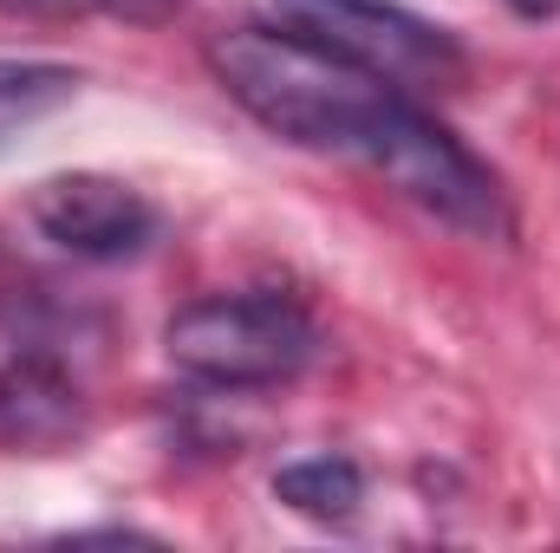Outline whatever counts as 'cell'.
<instances>
[{"instance_id": "6", "label": "cell", "mask_w": 560, "mask_h": 553, "mask_svg": "<svg viewBox=\"0 0 560 553\" xmlns=\"http://www.w3.org/2000/svg\"><path fill=\"white\" fill-rule=\"evenodd\" d=\"M79 430V391L52 365H13L0 378V436L20 449L66 443Z\"/></svg>"}, {"instance_id": "8", "label": "cell", "mask_w": 560, "mask_h": 553, "mask_svg": "<svg viewBox=\"0 0 560 553\" xmlns=\"http://www.w3.org/2000/svg\"><path fill=\"white\" fill-rule=\"evenodd\" d=\"M79 98V72L72 66H39V59H0V138H13L20 125L52 118L59 105Z\"/></svg>"}, {"instance_id": "5", "label": "cell", "mask_w": 560, "mask_h": 553, "mask_svg": "<svg viewBox=\"0 0 560 553\" xmlns=\"http://www.w3.org/2000/svg\"><path fill=\"white\" fill-rule=\"evenodd\" d=\"M26 215L52 248L79 255V261H131L156 242V209L131 183L98 176V169L46 176L26 202Z\"/></svg>"}, {"instance_id": "3", "label": "cell", "mask_w": 560, "mask_h": 553, "mask_svg": "<svg viewBox=\"0 0 560 553\" xmlns=\"http://www.w3.org/2000/svg\"><path fill=\"white\" fill-rule=\"evenodd\" d=\"M280 33L319 46L326 59L392 85V92H443V85H463V46L450 26L423 20L398 0H275Z\"/></svg>"}, {"instance_id": "7", "label": "cell", "mask_w": 560, "mask_h": 553, "mask_svg": "<svg viewBox=\"0 0 560 553\" xmlns=\"http://www.w3.org/2000/svg\"><path fill=\"white\" fill-rule=\"evenodd\" d=\"M275 495L293 515L332 528V521H352V515H359L365 475H359V462H346V456H306V462H287L275 475Z\"/></svg>"}, {"instance_id": "10", "label": "cell", "mask_w": 560, "mask_h": 553, "mask_svg": "<svg viewBox=\"0 0 560 553\" xmlns=\"http://www.w3.org/2000/svg\"><path fill=\"white\" fill-rule=\"evenodd\" d=\"M515 13H528V20H555L560 13V0H509Z\"/></svg>"}, {"instance_id": "4", "label": "cell", "mask_w": 560, "mask_h": 553, "mask_svg": "<svg viewBox=\"0 0 560 553\" xmlns=\"http://www.w3.org/2000/svg\"><path fill=\"white\" fill-rule=\"evenodd\" d=\"M365 169H378L398 196H411L418 209H430L436 222H450L463 235H482V242H502L509 235V196H502L495 169L482 156H469L411 98L392 105L385 131L365 150Z\"/></svg>"}, {"instance_id": "2", "label": "cell", "mask_w": 560, "mask_h": 553, "mask_svg": "<svg viewBox=\"0 0 560 553\" xmlns=\"http://www.w3.org/2000/svg\"><path fill=\"white\" fill-rule=\"evenodd\" d=\"M163 352L196 385L261 391V385H287L313 365L319 326L306 319V306H293L280 293H222V299L183 306L163 326Z\"/></svg>"}, {"instance_id": "9", "label": "cell", "mask_w": 560, "mask_h": 553, "mask_svg": "<svg viewBox=\"0 0 560 553\" xmlns=\"http://www.w3.org/2000/svg\"><path fill=\"white\" fill-rule=\"evenodd\" d=\"M0 13H20V20H79V13H105V20H125V26H163L183 13V0H0Z\"/></svg>"}, {"instance_id": "1", "label": "cell", "mask_w": 560, "mask_h": 553, "mask_svg": "<svg viewBox=\"0 0 560 553\" xmlns=\"http://www.w3.org/2000/svg\"><path fill=\"white\" fill-rule=\"evenodd\" d=\"M209 72L275 138L300 143V150H326V156H352V163H365V150L385 131L392 105L405 98V92L326 59L319 46L280 33L275 20L215 33L209 39Z\"/></svg>"}]
</instances>
